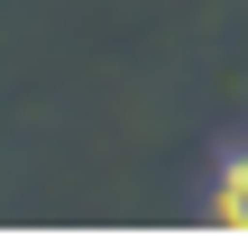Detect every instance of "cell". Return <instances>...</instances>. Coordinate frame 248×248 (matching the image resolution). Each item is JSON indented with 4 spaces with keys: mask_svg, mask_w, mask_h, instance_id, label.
Instances as JSON below:
<instances>
[{
    "mask_svg": "<svg viewBox=\"0 0 248 248\" xmlns=\"http://www.w3.org/2000/svg\"><path fill=\"white\" fill-rule=\"evenodd\" d=\"M202 230H239L248 239V138H230L202 175Z\"/></svg>",
    "mask_w": 248,
    "mask_h": 248,
    "instance_id": "6da1fadb",
    "label": "cell"
}]
</instances>
